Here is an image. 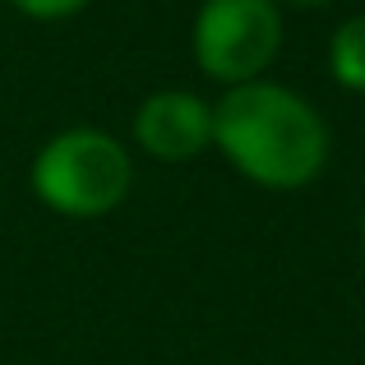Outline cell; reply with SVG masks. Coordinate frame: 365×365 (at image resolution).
Segmentation results:
<instances>
[{"mask_svg":"<svg viewBox=\"0 0 365 365\" xmlns=\"http://www.w3.org/2000/svg\"><path fill=\"white\" fill-rule=\"evenodd\" d=\"M213 148L255 190L296 195L329 171L333 130L305 93L264 74L213 98Z\"/></svg>","mask_w":365,"mask_h":365,"instance_id":"cell-1","label":"cell"},{"mask_svg":"<svg viewBox=\"0 0 365 365\" xmlns=\"http://www.w3.org/2000/svg\"><path fill=\"white\" fill-rule=\"evenodd\" d=\"M28 190L56 217H107L134 190V148L98 125H70L33 153Z\"/></svg>","mask_w":365,"mask_h":365,"instance_id":"cell-2","label":"cell"},{"mask_svg":"<svg viewBox=\"0 0 365 365\" xmlns=\"http://www.w3.org/2000/svg\"><path fill=\"white\" fill-rule=\"evenodd\" d=\"M287 14L273 0H199L190 24V56L217 88L264 79L282 56Z\"/></svg>","mask_w":365,"mask_h":365,"instance_id":"cell-3","label":"cell"},{"mask_svg":"<svg viewBox=\"0 0 365 365\" xmlns=\"http://www.w3.org/2000/svg\"><path fill=\"white\" fill-rule=\"evenodd\" d=\"M130 148L158 167H185L213 153V102L195 88H158L134 107Z\"/></svg>","mask_w":365,"mask_h":365,"instance_id":"cell-4","label":"cell"},{"mask_svg":"<svg viewBox=\"0 0 365 365\" xmlns=\"http://www.w3.org/2000/svg\"><path fill=\"white\" fill-rule=\"evenodd\" d=\"M329 79L338 83L342 93H356L365 98V9L347 14L329 37Z\"/></svg>","mask_w":365,"mask_h":365,"instance_id":"cell-5","label":"cell"},{"mask_svg":"<svg viewBox=\"0 0 365 365\" xmlns=\"http://www.w3.org/2000/svg\"><path fill=\"white\" fill-rule=\"evenodd\" d=\"M93 0H9L19 19H33V24H65V19H79Z\"/></svg>","mask_w":365,"mask_h":365,"instance_id":"cell-6","label":"cell"},{"mask_svg":"<svg viewBox=\"0 0 365 365\" xmlns=\"http://www.w3.org/2000/svg\"><path fill=\"white\" fill-rule=\"evenodd\" d=\"M282 14H319V9H329V5H338V0H273Z\"/></svg>","mask_w":365,"mask_h":365,"instance_id":"cell-7","label":"cell"},{"mask_svg":"<svg viewBox=\"0 0 365 365\" xmlns=\"http://www.w3.org/2000/svg\"><path fill=\"white\" fill-rule=\"evenodd\" d=\"M356 236H361V255H365V208H361V222H356Z\"/></svg>","mask_w":365,"mask_h":365,"instance_id":"cell-8","label":"cell"},{"mask_svg":"<svg viewBox=\"0 0 365 365\" xmlns=\"http://www.w3.org/2000/svg\"><path fill=\"white\" fill-rule=\"evenodd\" d=\"M0 9H9V0H0Z\"/></svg>","mask_w":365,"mask_h":365,"instance_id":"cell-9","label":"cell"}]
</instances>
